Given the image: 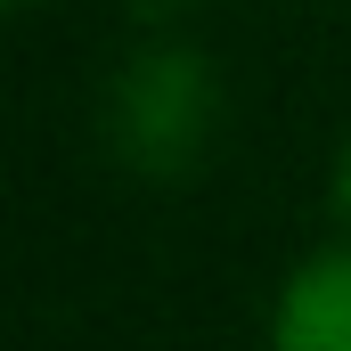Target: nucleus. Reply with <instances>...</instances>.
<instances>
[{
    "mask_svg": "<svg viewBox=\"0 0 351 351\" xmlns=\"http://www.w3.org/2000/svg\"><path fill=\"white\" fill-rule=\"evenodd\" d=\"M213 106H221L213 98V66L196 49H180V41H156L131 66H114L98 123H106L114 164H131V172H147V180H172V172H188L204 156Z\"/></svg>",
    "mask_w": 351,
    "mask_h": 351,
    "instance_id": "obj_1",
    "label": "nucleus"
},
{
    "mask_svg": "<svg viewBox=\"0 0 351 351\" xmlns=\"http://www.w3.org/2000/svg\"><path fill=\"white\" fill-rule=\"evenodd\" d=\"M269 351H351V245H327L286 278L269 311Z\"/></svg>",
    "mask_w": 351,
    "mask_h": 351,
    "instance_id": "obj_2",
    "label": "nucleus"
},
{
    "mask_svg": "<svg viewBox=\"0 0 351 351\" xmlns=\"http://www.w3.org/2000/svg\"><path fill=\"white\" fill-rule=\"evenodd\" d=\"M335 213H343V221H351V147H343V156H335Z\"/></svg>",
    "mask_w": 351,
    "mask_h": 351,
    "instance_id": "obj_3",
    "label": "nucleus"
}]
</instances>
